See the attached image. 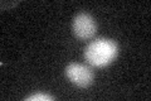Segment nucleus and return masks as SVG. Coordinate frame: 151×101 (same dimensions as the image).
Segmentation results:
<instances>
[{
    "label": "nucleus",
    "instance_id": "obj_1",
    "mask_svg": "<svg viewBox=\"0 0 151 101\" xmlns=\"http://www.w3.org/2000/svg\"><path fill=\"white\" fill-rule=\"evenodd\" d=\"M119 54V46L110 38H98L84 49V58L93 67H105L115 61Z\"/></svg>",
    "mask_w": 151,
    "mask_h": 101
},
{
    "label": "nucleus",
    "instance_id": "obj_2",
    "mask_svg": "<svg viewBox=\"0 0 151 101\" xmlns=\"http://www.w3.org/2000/svg\"><path fill=\"white\" fill-rule=\"evenodd\" d=\"M65 76L73 85L82 89L91 86L94 78L92 70L81 63H69L65 67Z\"/></svg>",
    "mask_w": 151,
    "mask_h": 101
},
{
    "label": "nucleus",
    "instance_id": "obj_3",
    "mask_svg": "<svg viewBox=\"0 0 151 101\" xmlns=\"http://www.w3.org/2000/svg\"><path fill=\"white\" fill-rule=\"evenodd\" d=\"M72 31L78 39H89L97 32L96 20L87 13H79L73 19Z\"/></svg>",
    "mask_w": 151,
    "mask_h": 101
},
{
    "label": "nucleus",
    "instance_id": "obj_4",
    "mask_svg": "<svg viewBox=\"0 0 151 101\" xmlns=\"http://www.w3.org/2000/svg\"><path fill=\"white\" fill-rule=\"evenodd\" d=\"M54 97L50 95H47V94H43V92H38V94H34L27 97V101H52Z\"/></svg>",
    "mask_w": 151,
    "mask_h": 101
}]
</instances>
